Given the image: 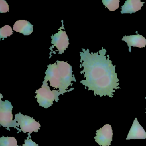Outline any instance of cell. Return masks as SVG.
<instances>
[{
  "mask_svg": "<svg viewBox=\"0 0 146 146\" xmlns=\"http://www.w3.org/2000/svg\"><path fill=\"white\" fill-rule=\"evenodd\" d=\"M15 119L18 122L21 131L24 133H28V137L31 138L30 135L33 132H38L41 125L33 118L27 115H24L19 113L15 115Z\"/></svg>",
  "mask_w": 146,
  "mask_h": 146,
  "instance_id": "277c9868",
  "label": "cell"
},
{
  "mask_svg": "<svg viewBox=\"0 0 146 146\" xmlns=\"http://www.w3.org/2000/svg\"><path fill=\"white\" fill-rule=\"evenodd\" d=\"M94 137L95 141L100 146H109L113 140L112 128L110 124H106L96 130Z\"/></svg>",
  "mask_w": 146,
  "mask_h": 146,
  "instance_id": "ba28073f",
  "label": "cell"
},
{
  "mask_svg": "<svg viewBox=\"0 0 146 146\" xmlns=\"http://www.w3.org/2000/svg\"><path fill=\"white\" fill-rule=\"evenodd\" d=\"M56 62L64 90L66 91L70 85L72 86L73 85L72 82H76L75 75H73L72 67L65 61L57 60Z\"/></svg>",
  "mask_w": 146,
  "mask_h": 146,
  "instance_id": "8992f818",
  "label": "cell"
},
{
  "mask_svg": "<svg viewBox=\"0 0 146 146\" xmlns=\"http://www.w3.org/2000/svg\"><path fill=\"white\" fill-rule=\"evenodd\" d=\"M12 29L9 25H5L0 29V39L4 40L13 34Z\"/></svg>",
  "mask_w": 146,
  "mask_h": 146,
  "instance_id": "9a60e30c",
  "label": "cell"
},
{
  "mask_svg": "<svg viewBox=\"0 0 146 146\" xmlns=\"http://www.w3.org/2000/svg\"><path fill=\"white\" fill-rule=\"evenodd\" d=\"M137 35L124 36L122 39V41L127 43L129 48V52H131V47L142 48L145 47L146 46V39L141 35H139L137 31L136 32Z\"/></svg>",
  "mask_w": 146,
  "mask_h": 146,
  "instance_id": "9c48e42d",
  "label": "cell"
},
{
  "mask_svg": "<svg viewBox=\"0 0 146 146\" xmlns=\"http://www.w3.org/2000/svg\"><path fill=\"white\" fill-rule=\"evenodd\" d=\"M62 26L59 29L58 32L51 36V43L53 47L58 49L59 54H62L64 52L69 46V39L64 28V21H61Z\"/></svg>",
  "mask_w": 146,
  "mask_h": 146,
  "instance_id": "52a82bcc",
  "label": "cell"
},
{
  "mask_svg": "<svg viewBox=\"0 0 146 146\" xmlns=\"http://www.w3.org/2000/svg\"><path fill=\"white\" fill-rule=\"evenodd\" d=\"M103 5L110 11H114L119 7V0H103Z\"/></svg>",
  "mask_w": 146,
  "mask_h": 146,
  "instance_id": "5bb4252c",
  "label": "cell"
},
{
  "mask_svg": "<svg viewBox=\"0 0 146 146\" xmlns=\"http://www.w3.org/2000/svg\"><path fill=\"white\" fill-rule=\"evenodd\" d=\"M33 25L25 20H19L14 23L13 29L16 32L23 34L25 36L31 35L33 31Z\"/></svg>",
  "mask_w": 146,
  "mask_h": 146,
  "instance_id": "7c38bea8",
  "label": "cell"
},
{
  "mask_svg": "<svg viewBox=\"0 0 146 146\" xmlns=\"http://www.w3.org/2000/svg\"><path fill=\"white\" fill-rule=\"evenodd\" d=\"M144 3L140 0H127L121 7L120 12L123 14H132L140 11Z\"/></svg>",
  "mask_w": 146,
  "mask_h": 146,
  "instance_id": "8fae6325",
  "label": "cell"
},
{
  "mask_svg": "<svg viewBox=\"0 0 146 146\" xmlns=\"http://www.w3.org/2000/svg\"><path fill=\"white\" fill-rule=\"evenodd\" d=\"M47 67V70L45 72L46 76L44 80H46L48 82L49 81L50 86L55 88L59 89V92L62 93L63 95L66 92H70L74 89V88H72L66 91L64 90L57 63H54L53 64H50L49 65H48Z\"/></svg>",
  "mask_w": 146,
  "mask_h": 146,
  "instance_id": "5b68a950",
  "label": "cell"
},
{
  "mask_svg": "<svg viewBox=\"0 0 146 146\" xmlns=\"http://www.w3.org/2000/svg\"><path fill=\"white\" fill-rule=\"evenodd\" d=\"M80 52V68L83 69L81 74H84L85 80L80 82L94 91L95 96L100 97L108 96L113 97L115 90L120 89L119 80L116 72V65L110 60V55L106 56L107 51L102 48L96 53L90 52L89 50L82 48Z\"/></svg>",
  "mask_w": 146,
  "mask_h": 146,
  "instance_id": "6da1fadb",
  "label": "cell"
},
{
  "mask_svg": "<svg viewBox=\"0 0 146 146\" xmlns=\"http://www.w3.org/2000/svg\"><path fill=\"white\" fill-rule=\"evenodd\" d=\"M9 8L8 4L5 0L0 1V12L5 13L9 11Z\"/></svg>",
  "mask_w": 146,
  "mask_h": 146,
  "instance_id": "2e32d148",
  "label": "cell"
},
{
  "mask_svg": "<svg viewBox=\"0 0 146 146\" xmlns=\"http://www.w3.org/2000/svg\"><path fill=\"white\" fill-rule=\"evenodd\" d=\"M0 146H18L17 141L13 137L3 136L0 138Z\"/></svg>",
  "mask_w": 146,
  "mask_h": 146,
  "instance_id": "4fadbf2b",
  "label": "cell"
},
{
  "mask_svg": "<svg viewBox=\"0 0 146 146\" xmlns=\"http://www.w3.org/2000/svg\"><path fill=\"white\" fill-rule=\"evenodd\" d=\"M3 97L2 94H0V125L7 129L10 131L11 127H13L18 131L17 133H20L22 131L18 128L19 125L17 121L14 119L13 120V115L12 110L13 106L9 101L2 100Z\"/></svg>",
  "mask_w": 146,
  "mask_h": 146,
  "instance_id": "3957f363",
  "label": "cell"
},
{
  "mask_svg": "<svg viewBox=\"0 0 146 146\" xmlns=\"http://www.w3.org/2000/svg\"><path fill=\"white\" fill-rule=\"evenodd\" d=\"M145 99H146V97H145Z\"/></svg>",
  "mask_w": 146,
  "mask_h": 146,
  "instance_id": "ac0fdd59",
  "label": "cell"
},
{
  "mask_svg": "<svg viewBox=\"0 0 146 146\" xmlns=\"http://www.w3.org/2000/svg\"><path fill=\"white\" fill-rule=\"evenodd\" d=\"M47 82V81L44 80L41 88L36 91L35 93L37 94L35 96V98L37 99L39 106L45 108L51 107L53 104L54 101L58 102L59 100V96L63 95L59 92V90H54L52 91Z\"/></svg>",
  "mask_w": 146,
  "mask_h": 146,
  "instance_id": "7a4b0ae2",
  "label": "cell"
},
{
  "mask_svg": "<svg viewBox=\"0 0 146 146\" xmlns=\"http://www.w3.org/2000/svg\"><path fill=\"white\" fill-rule=\"evenodd\" d=\"M145 139H146V131L139 123L137 119L135 118L128 133L126 140Z\"/></svg>",
  "mask_w": 146,
  "mask_h": 146,
  "instance_id": "30bf717a",
  "label": "cell"
},
{
  "mask_svg": "<svg viewBox=\"0 0 146 146\" xmlns=\"http://www.w3.org/2000/svg\"><path fill=\"white\" fill-rule=\"evenodd\" d=\"M22 146H39V144H36L35 142L33 141L31 138L27 137V139L25 140L24 144H23Z\"/></svg>",
  "mask_w": 146,
  "mask_h": 146,
  "instance_id": "e0dca14e",
  "label": "cell"
}]
</instances>
